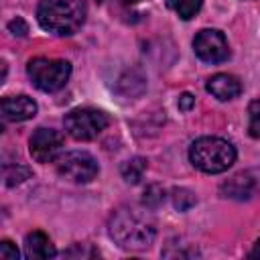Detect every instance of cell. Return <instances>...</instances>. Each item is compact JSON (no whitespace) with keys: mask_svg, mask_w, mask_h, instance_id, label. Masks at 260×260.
I'll use <instances>...</instances> for the list:
<instances>
[{"mask_svg":"<svg viewBox=\"0 0 260 260\" xmlns=\"http://www.w3.org/2000/svg\"><path fill=\"white\" fill-rule=\"evenodd\" d=\"M108 232L120 248L130 252L150 248L156 236L152 217L146 211H138L134 207H118L112 211L108 219Z\"/></svg>","mask_w":260,"mask_h":260,"instance_id":"obj_1","label":"cell"},{"mask_svg":"<svg viewBox=\"0 0 260 260\" xmlns=\"http://www.w3.org/2000/svg\"><path fill=\"white\" fill-rule=\"evenodd\" d=\"M87 16L85 0H41L37 8L39 24L59 37H69L81 28Z\"/></svg>","mask_w":260,"mask_h":260,"instance_id":"obj_2","label":"cell"},{"mask_svg":"<svg viewBox=\"0 0 260 260\" xmlns=\"http://www.w3.org/2000/svg\"><path fill=\"white\" fill-rule=\"evenodd\" d=\"M189 160L195 169L217 175L228 171L236 160V148L232 142L217 138V136H203L197 138L189 148Z\"/></svg>","mask_w":260,"mask_h":260,"instance_id":"obj_3","label":"cell"},{"mask_svg":"<svg viewBox=\"0 0 260 260\" xmlns=\"http://www.w3.org/2000/svg\"><path fill=\"white\" fill-rule=\"evenodd\" d=\"M26 73L32 85L41 91H57L61 89L69 75L71 63L65 59H49V57H35L26 65Z\"/></svg>","mask_w":260,"mask_h":260,"instance_id":"obj_4","label":"cell"},{"mask_svg":"<svg viewBox=\"0 0 260 260\" xmlns=\"http://www.w3.org/2000/svg\"><path fill=\"white\" fill-rule=\"evenodd\" d=\"M63 124L67 134L75 140H93L108 128L110 118L106 112L95 108H75L65 116Z\"/></svg>","mask_w":260,"mask_h":260,"instance_id":"obj_5","label":"cell"},{"mask_svg":"<svg viewBox=\"0 0 260 260\" xmlns=\"http://www.w3.org/2000/svg\"><path fill=\"white\" fill-rule=\"evenodd\" d=\"M57 173L73 183H89L98 175V160L85 150H69L57 156Z\"/></svg>","mask_w":260,"mask_h":260,"instance_id":"obj_6","label":"cell"},{"mask_svg":"<svg viewBox=\"0 0 260 260\" xmlns=\"http://www.w3.org/2000/svg\"><path fill=\"white\" fill-rule=\"evenodd\" d=\"M195 55L205 63H221L230 57V47L223 32L215 28H203L193 39Z\"/></svg>","mask_w":260,"mask_h":260,"instance_id":"obj_7","label":"cell"},{"mask_svg":"<svg viewBox=\"0 0 260 260\" xmlns=\"http://www.w3.org/2000/svg\"><path fill=\"white\" fill-rule=\"evenodd\" d=\"M63 136L53 128H37L28 140V152L37 162H53L61 154Z\"/></svg>","mask_w":260,"mask_h":260,"instance_id":"obj_8","label":"cell"},{"mask_svg":"<svg viewBox=\"0 0 260 260\" xmlns=\"http://www.w3.org/2000/svg\"><path fill=\"white\" fill-rule=\"evenodd\" d=\"M37 114V104L28 95H8L2 100V118L8 122H24Z\"/></svg>","mask_w":260,"mask_h":260,"instance_id":"obj_9","label":"cell"},{"mask_svg":"<svg viewBox=\"0 0 260 260\" xmlns=\"http://www.w3.org/2000/svg\"><path fill=\"white\" fill-rule=\"evenodd\" d=\"M256 187H258V181L252 177V173H236L221 185V195L228 199L244 201L256 193Z\"/></svg>","mask_w":260,"mask_h":260,"instance_id":"obj_10","label":"cell"},{"mask_svg":"<svg viewBox=\"0 0 260 260\" xmlns=\"http://www.w3.org/2000/svg\"><path fill=\"white\" fill-rule=\"evenodd\" d=\"M207 91L217 98L219 102H228V100H234L242 93V83L236 75H230V73H215L213 77L207 79Z\"/></svg>","mask_w":260,"mask_h":260,"instance_id":"obj_11","label":"cell"},{"mask_svg":"<svg viewBox=\"0 0 260 260\" xmlns=\"http://www.w3.org/2000/svg\"><path fill=\"white\" fill-rule=\"evenodd\" d=\"M55 254H57V250H55V246L47 234L37 230L24 238V256L26 258L39 260V258H53Z\"/></svg>","mask_w":260,"mask_h":260,"instance_id":"obj_12","label":"cell"},{"mask_svg":"<svg viewBox=\"0 0 260 260\" xmlns=\"http://www.w3.org/2000/svg\"><path fill=\"white\" fill-rule=\"evenodd\" d=\"M144 87H146L144 77H142L138 71H128V73H124V75L118 79V83H116L118 93L124 95V98H136V95H140V93L144 91Z\"/></svg>","mask_w":260,"mask_h":260,"instance_id":"obj_13","label":"cell"},{"mask_svg":"<svg viewBox=\"0 0 260 260\" xmlns=\"http://www.w3.org/2000/svg\"><path fill=\"white\" fill-rule=\"evenodd\" d=\"M144 171H146V158H142V156H132V158H128V160L122 165V169H120L124 181L130 183V185H136V183L142 179Z\"/></svg>","mask_w":260,"mask_h":260,"instance_id":"obj_14","label":"cell"},{"mask_svg":"<svg viewBox=\"0 0 260 260\" xmlns=\"http://www.w3.org/2000/svg\"><path fill=\"white\" fill-rule=\"evenodd\" d=\"M167 4H169V8H171L179 18L189 20V18H193V16L201 10L203 0H167Z\"/></svg>","mask_w":260,"mask_h":260,"instance_id":"obj_15","label":"cell"},{"mask_svg":"<svg viewBox=\"0 0 260 260\" xmlns=\"http://www.w3.org/2000/svg\"><path fill=\"white\" fill-rule=\"evenodd\" d=\"M171 199H173L175 209H179V211H187V209H191V207L197 203V197H195V195H193L189 189H185V187L173 189Z\"/></svg>","mask_w":260,"mask_h":260,"instance_id":"obj_16","label":"cell"},{"mask_svg":"<svg viewBox=\"0 0 260 260\" xmlns=\"http://www.w3.org/2000/svg\"><path fill=\"white\" fill-rule=\"evenodd\" d=\"M248 134L252 138H260V100H254L248 106Z\"/></svg>","mask_w":260,"mask_h":260,"instance_id":"obj_17","label":"cell"},{"mask_svg":"<svg viewBox=\"0 0 260 260\" xmlns=\"http://www.w3.org/2000/svg\"><path fill=\"white\" fill-rule=\"evenodd\" d=\"M30 175V171L22 165H16V167H4V183L8 187H14L18 183H22L26 177Z\"/></svg>","mask_w":260,"mask_h":260,"instance_id":"obj_18","label":"cell"},{"mask_svg":"<svg viewBox=\"0 0 260 260\" xmlns=\"http://www.w3.org/2000/svg\"><path fill=\"white\" fill-rule=\"evenodd\" d=\"M165 199V191L158 187V185H150L146 187L144 191V197H142V203L146 205V209H156Z\"/></svg>","mask_w":260,"mask_h":260,"instance_id":"obj_19","label":"cell"},{"mask_svg":"<svg viewBox=\"0 0 260 260\" xmlns=\"http://www.w3.org/2000/svg\"><path fill=\"white\" fill-rule=\"evenodd\" d=\"M0 258L2 260H16L18 258V250L10 240H2L0 242Z\"/></svg>","mask_w":260,"mask_h":260,"instance_id":"obj_20","label":"cell"},{"mask_svg":"<svg viewBox=\"0 0 260 260\" xmlns=\"http://www.w3.org/2000/svg\"><path fill=\"white\" fill-rule=\"evenodd\" d=\"M8 30H10L14 37H26V32H28V24H26L20 16H16V18H12V20L8 22Z\"/></svg>","mask_w":260,"mask_h":260,"instance_id":"obj_21","label":"cell"},{"mask_svg":"<svg viewBox=\"0 0 260 260\" xmlns=\"http://www.w3.org/2000/svg\"><path fill=\"white\" fill-rule=\"evenodd\" d=\"M177 106H179V110H181V112H189V110L195 106V98H193L191 93H187V91H185V93H181V95H179Z\"/></svg>","mask_w":260,"mask_h":260,"instance_id":"obj_22","label":"cell"},{"mask_svg":"<svg viewBox=\"0 0 260 260\" xmlns=\"http://www.w3.org/2000/svg\"><path fill=\"white\" fill-rule=\"evenodd\" d=\"M250 256H254V258H260V240L256 242V248L252 250V254H250Z\"/></svg>","mask_w":260,"mask_h":260,"instance_id":"obj_23","label":"cell"},{"mask_svg":"<svg viewBox=\"0 0 260 260\" xmlns=\"http://www.w3.org/2000/svg\"><path fill=\"white\" fill-rule=\"evenodd\" d=\"M124 4H136V2H140V0H122Z\"/></svg>","mask_w":260,"mask_h":260,"instance_id":"obj_24","label":"cell"}]
</instances>
